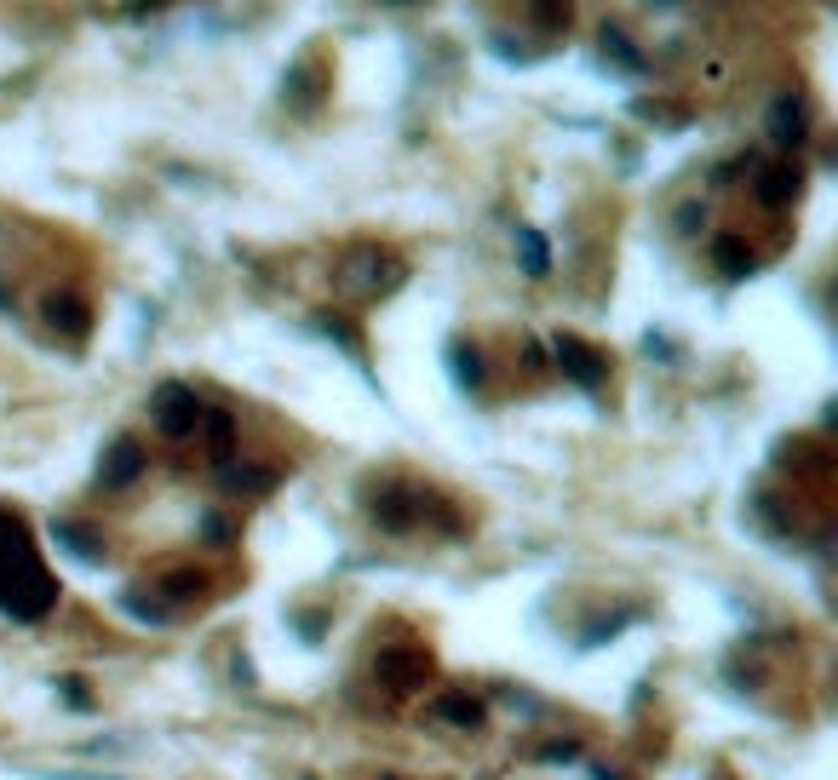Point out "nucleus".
<instances>
[{"label":"nucleus","mask_w":838,"mask_h":780,"mask_svg":"<svg viewBox=\"0 0 838 780\" xmlns=\"http://www.w3.org/2000/svg\"><path fill=\"white\" fill-rule=\"evenodd\" d=\"M322 92H327V75L316 70V63H293L287 81H282V98H287L293 110H305V115L322 104Z\"/></svg>","instance_id":"9d476101"},{"label":"nucleus","mask_w":838,"mask_h":780,"mask_svg":"<svg viewBox=\"0 0 838 780\" xmlns=\"http://www.w3.org/2000/svg\"><path fill=\"white\" fill-rule=\"evenodd\" d=\"M517 253H523L528 276H546V270H552V247H546L541 230H517Z\"/></svg>","instance_id":"f3484780"},{"label":"nucleus","mask_w":838,"mask_h":780,"mask_svg":"<svg viewBox=\"0 0 838 780\" xmlns=\"http://www.w3.org/2000/svg\"><path fill=\"white\" fill-rule=\"evenodd\" d=\"M713 264L724 270L729 282H741V276H753L758 259H753V247L741 242V235H718V242H713Z\"/></svg>","instance_id":"f8f14e48"},{"label":"nucleus","mask_w":838,"mask_h":780,"mask_svg":"<svg viewBox=\"0 0 838 780\" xmlns=\"http://www.w3.org/2000/svg\"><path fill=\"white\" fill-rule=\"evenodd\" d=\"M437 718L454 723V729H477V723H483V700H472V695H443V700H437Z\"/></svg>","instance_id":"dca6fc26"},{"label":"nucleus","mask_w":838,"mask_h":780,"mask_svg":"<svg viewBox=\"0 0 838 780\" xmlns=\"http://www.w3.org/2000/svg\"><path fill=\"white\" fill-rule=\"evenodd\" d=\"M52 602H58V580L47 574L23 517L0 511V608L12 620H47Z\"/></svg>","instance_id":"f257e3e1"},{"label":"nucleus","mask_w":838,"mask_h":780,"mask_svg":"<svg viewBox=\"0 0 838 780\" xmlns=\"http://www.w3.org/2000/svg\"><path fill=\"white\" fill-rule=\"evenodd\" d=\"M402 276H408V264L391 259V253H374V247H362V253L345 259L351 293H391V287H402Z\"/></svg>","instance_id":"20e7f679"},{"label":"nucleus","mask_w":838,"mask_h":780,"mask_svg":"<svg viewBox=\"0 0 838 780\" xmlns=\"http://www.w3.org/2000/svg\"><path fill=\"white\" fill-rule=\"evenodd\" d=\"M753 190H758V201H764V207H792V201H798V190H804V166H792V161L764 166Z\"/></svg>","instance_id":"1a4fd4ad"},{"label":"nucleus","mask_w":838,"mask_h":780,"mask_svg":"<svg viewBox=\"0 0 838 780\" xmlns=\"http://www.w3.org/2000/svg\"><path fill=\"white\" fill-rule=\"evenodd\" d=\"M224 488L230 494H271L276 488V470L271 465H224Z\"/></svg>","instance_id":"ddd939ff"},{"label":"nucleus","mask_w":838,"mask_h":780,"mask_svg":"<svg viewBox=\"0 0 838 780\" xmlns=\"http://www.w3.org/2000/svg\"><path fill=\"white\" fill-rule=\"evenodd\" d=\"M374 677L385 689H396V695H414L425 677H431V655L425 649H385L380 660H374Z\"/></svg>","instance_id":"0eeeda50"},{"label":"nucleus","mask_w":838,"mask_h":780,"mask_svg":"<svg viewBox=\"0 0 838 780\" xmlns=\"http://www.w3.org/2000/svg\"><path fill=\"white\" fill-rule=\"evenodd\" d=\"M195 430H208V454L219 465H230V454H236V419H230V414H201Z\"/></svg>","instance_id":"4468645a"},{"label":"nucleus","mask_w":838,"mask_h":780,"mask_svg":"<svg viewBox=\"0 0 838 780\" xmlns=\"http://www.w3.org/2000/svg\"><path fill=\"white\" fill-rule=\"evenodd\" d=\"M804 139H810V104H804V92H776V104H769V144L798 150Z\"/></svg>","instance_id":"423d86ee"},{"label":"nucleus","mask_w":838,"mask_h":780,"mask_svg":"<svg viewBox=\"0 0 838 780\" xmlns=\"http://www.w3.org/2000/svg\"><path fill=\"white\" fill-rule=\"evenodd\" d=\"M201 528H208V539H213V546H224V539H230V523H224V517H208Z\"/></svg>","instance_id":"4be33fe9"},{"label":"nucleus","mask_w":838,"mask_h":780,"mask_svg":"<svg viewBox=\"0 0 838 780\" xmlns=\"http://www.w3.org/2000/svg\"><path fill=\"white\" fill-rule=\"evenodd\" d=\"M201 396L190 391V385H161L155 396H150V419H155V430L161 436H173V443H184V436H195V425H201Z\"/></svg>","instance_id":"7ed1b4c3"},{"label":"nucleus","mask_w":838,"mask_h":780,"mask_svg":"<svg viewBox=\"0 0 838 780\" xmlns=\"http://www.w3.org/2000/svg\"><path fill=\"white\" fill-rule=\"evenodd\" d=\"M575 752H580V746H575V740H552V746H546V758H563V763H568V758H575Z\"/></svg>","instance_id":"5701e85b"},{"label":"nucleus","mask_w":838,"mask_h":780,"mask_svg":"<svg viewBox=\"0 0 838 780\" xmlns=\"http://www.w3.org/2000/svg\"><path fill=\"white\" fill-rule=\"evenodd\" d=\"M534 18H541V29H563L568 23V0H528Z\"/></svg>","instance_id":"412c9836"},{"label":"nucleus","mask_w":838,"mask_h":780,"mask_svg":"<svg viewBox=\"0 0 838 780\" xmlns=\"http://www.w3.org/2000/svg\"><path fill=\"white\" fill-rule=\"evenodd\" d=\"M161 591L184 602V597H201V591H208V580H201L195 568H173V574H166V580H161Z\"/></svg>","instance_id":"6ab92c4d"},{"label":"nucleus","mask_w":838,"mask_h":780,"mask_svg":"<svg viewBox=\"0 0 838 780\" xmlns=\"http://www.w3.org/2000/svg\"><path fill=\"white\" fill-rule=\"evenodd\" d=\"M552 351H557V367L568 373V379H575L580 391H597L603 379H609V356L603 351H592L586 338H575V333H557L552 338Z\"/></svg>","instance_id":"39448f33"},{"label":"nucleus","mask_w":838,"mask_h":780,"mask_svg":"<svg viewBox=\"0 0 838 780\" xmlns=\"http://www.w3.org/2000/svg\"><path fill=\"white\" fill-rule=\"evenodd\" d=\"M603 58L609 63H620L626 75H644V52L626 41V29H615V23H603Z\"/></svg>","instance_id":"2eb2a0df"},{"label":"nucleus","mask_w":838,"mask_h":780,"mask_svg":"<svg viewBox=\"0 0 838 780\" xmlns=\"http://www.w3.org/2000/svg\"><path fill=\"white\" fill-rule=\"evenodd\" d=\"M448 362H454V379H460L465 391L483 385V356H477L472 345H448Z\"/></svg>","instance_id":"a211bd4d"},{"label":"nucleus","mask_w":838,"mask_h":780,"mask_svg":"<svg viewBox=\"0 0 838 780\" xmlns=\"http://www.w3.org/2000/svg\"><path fill=\"white\" fill-rule=\"evenodd\" d=\"M431 505H437V499L420 494V488H408V483H385V488L367 494V511H374V523H380L385 534H408L414 523H425Z\"/></svg>","instance_id":"f03ea898"},{"label":"nucleus","mask_w":838,"mask_h":780,"mask_svg":"<svg viewBox=\"0 0 838 780\" xmlns=\"http://www.w3.org/2000/svg\"><path fill=\"white\" fill-rule=\"evenodd\" d=\"M139 477H144V448L132 443V436H115V443L104 448V459H98V488L121 494V488H132Z\"/></svg>","instance_id":"6e6552de"},{"label":"nucleus","mask_w":838,"mask_h":780,"mask_svg":"<svg viewBox=\"0 0 838 780\" xmlns=\"http://www.w3.org/2000/svg\"><path fill=\"white\" fill-rule=\"evenodd\" d=\"M58 539H63V546H70L75 557H98V551H104V546H98V539H92L87 528H70V523H58Z\"/></svg>","instance_id":"aec40b11"},{"label":"nucleus","mask_w":838,"mask_h":780,"mask_svg":"<svg viewBox=\"0 0 838 780\" xmlns=\"http://www.w3.org/2000/svg\"><path fill=\"white\" fill-rule=\"evenodd\" d=\"M380 7H425V0H380Z\"/></svg>","instance_id":"b1692460"},{"label":"nucleus","mask_w":838,"mask_h":780,"mask_svg":"<svg viewBox=\"0 0 838 780\" xmlns=\"http://www.w3.org/2000/svg\"><path fill=\"white\" fill-rule=\"evenodd\" d=\"M47 322H52L58 333H70V338H87L92 311H87L81 293H47Z\"/></svg>","instance_id":"9b49d317"}]
</instances>
